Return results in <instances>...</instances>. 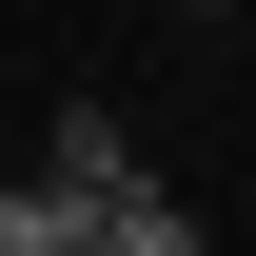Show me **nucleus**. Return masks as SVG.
<instances>
[{"label": "nucleus", "instance_id": "nucleus-3", "mask_svg": "<svg viewBox=\"0 0 256 256\" xmlns=\"http://www.w3.org/2000/svg\"><path fill=\"white\" fill-rule=\"evenodd\" d=\"M79 256H217V236H197V217H178V197H118V217H98Z\"/></svg>", "mask_w": 256, "mask_h": 256}, {"label": "nucleus", "instance_id": "nucleus-2", "mask_svg": "<svg viewBox=\"0 0 256 256\" xmlns=\"http://www.w3.org/2000/svg\"><path fill=\"white\" fill-rule=\"evenodd\" d=\"M79 236H98V217H79L60 178H0V256H79Z\"/></svg>", "mask_w": 256, "mask_h": 256}, {"label": "nucleus", "instance_id": "nucleus-1", "mask_svg": "<svg viewBox=\"0 0 256 256\" xmlns=\"http://www.w3.org/2000/svg\"><path fill=\"white\" fill-rule=\"evenodd\" d=\"M40 178H60L79 217H118V197H138V138H118V118H98V98H79V118H60V158H40Z\"/></svg>", "mask_w": 256, "mask_h": 256}, {"label": "nucleus", "instance_id": "nucleus-4", "mask_svg": "<svg viewBox=\"0 0 256 256\" xmlns=\"http://www.w3.org/2000/svg\"><path fill=\"white\" fill-rule=\"evenodd\" d=\"M178 20H217V0H178Z\"/></svg>", "mask_w": 256, "mask_h": 256}]
</instances>
